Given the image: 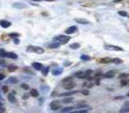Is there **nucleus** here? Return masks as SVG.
Here are the masks:
<instances>
[{
	"label": "nucleus",
	"mask_w": 129,
	"mask_h": 113,
	"mask_svg": "<svg viewBox=\"0 0 129 113\" xmlns=\"http://www.w3.org/2000/svg\"><path fill=\"white\" fill-rule=\"evenodd\" d=\"M62 85H63V88L65 90H67V91L72 90L76 86V84L73 81V78L72 77H67V78L63 79L62 80Z\"/></svg>",
	"instance_id": "1"
},
{
	"label": "nucleus",
	"mask_w": 129,
	"mask_h": 113,
	"mask_svg": "<svg viewBox=\"0 0 129 113\" xmlns=\"http://www.w3.org/2000/svg\"><path fill=\"white\" fill-rule=\"evenodd\" d=\"M26 50L28 51V52H32V53H36V54H39V55H42V54H44L45 53V51H44V49L43 48H41V47H38V46H28L27 48H26Z\"/></svg>",
	"instance_id": "2"
},
{
	"label": "nucleus",
	"mask_w": 129,
	"mask_h": 113,
	"mask_svg": "<svg viewBox=\"0 0 129 113\" xmlns=\"http://www.w3.org/2000/svg\"><path fill=\"white\" fill-rule=\"evenodd\" d=\"M69 40H70V36H67V35H58V36L54 37V41H57L59 44L60 43L66 44V43H68Z\"/></svg>",
	"instance_id": "3"
},
{
	"label": "nucleus",
	"mask_w": 129,
	"mask_h": 113,
	"mask_svg": "<svg viewBox=\"0 0 129 113\" xmlns=\"http://www.w3.org/2000/svg\"><path fill=\"white\" fill-rule=\"evenodd\" d=\"M60 102L59 101H52L51 103H50V107L52 110H57L60 108Z\"/></svg>",
	"instance_id": "4"
},
{
	"label": "nucleus",
	"mask_w": 129,
	"mask_h": 113,
	"mask_svg": "<svg viewBox=\"0 0 129 113\" xmlns=\"http://www.w3.org/2000/svg\"><path fill=\"white\" fill-rule=\"evenodd\" d=\"M104 48L106 50H109V51H117V52H122L123 51L122 48L118 47V46H113V45H105Z\"/></svg>",
	"instance_id": "5"
},
{
	"label": "nucleus",
	"mask_w": 129,
	"mask_h": 113,
	"mask_svg": "<svg viewBox=\"0 0 129 113\" xmlns=\"http://www.w3.org/2000/svg\"><path fill=\"white\" fill-rule=\"evenodd\" d=\"M12 7L16 8V9H25L27 7V5L24 3H21V2H16V3H13Z\"/></svg>",
	"instance_id": "6"
},
{
	"label": "nucleus",
	"mask_w": 129,
	"mask_h": 113,
	"mask_svg": "<svg viewBox=\"0 0 129 113\" xmlns=\"http://www.w3.org/2000/svg\"><path fill=\"white\" fill-rule=\"evenodd\" d=\"M11 24L12 23L10 22L6 21V20H0V26L3 27V28H8V27L11 26Z\"/></svg>",
	"instance_id": "7"
},
{
	"label": "nucleus",
	"mask_w": 129,
	"mask_h": 113,
	"mask_svg": "<svg viewBox=\"0 0 129 113\" xmlns=\"http://www.w3.org/2000/svg\"><path fill=\"white\" fill-rule=\"evenodd\" d=\"M77 26H75V25H73V26H70V27H68L67 29L65 30V32L67 33V34H72V33H74L75 31H77Z\"/></svg>",
	"instance_id": "8"
},
{
	"label": "nucleus",
	"mask_w": 129,
	"mask_h": 113,
	"mask_svg": "<svg viewBox=\"0 0 129 113\" xmlns=\"http://www.w3.org/2000/svg\"><path fill=\"white\" fill-rule=\"evenodd\" d=\"M77 93H78V91H76V90H74V91H68L66 93L60 94V96H73V95H75Z\"/></svg>",
	"instance_id": "9"
},
{
	"label": "nucleus",
	"mask_w": 129,
	"mask_h": 113,
	"mask_svg": "<svg viewBox=\"0 0 129 113\" xmlns=\"http://www.w3.org/2000/svg\"><path fill=\"white\" fill-rule=\"evenodd\" d=\"M62 68H59V67H57V68H54V69H52V75H54V76H58V75H60L61 73H62Z\"/></svg>",
	"instance_id": "10"
},
{
	"label": "nucleus",
	"mask_w": 129,
	"mask_h": 113,
	"mask_svg": "<svg viewBox=\"0 0 129 113\" xmlns=\"http://www.w3.org/2000/svg\"><path fill=\"white\" fill-rule=\"evenodd\" d=\"M6 56L9 59H12V60H18V55L15 54V53H13V52H9L6 54Z\"/></svg>",
	"instance_id": "11"
},
{
	"label": "nucleus",
	"mask_w": 129,
	"mask_h": 113,
	"mask_svg": "<svg viewBox=\"0 0 129 113\" xmlns=\"http://www.w3.org/2000/svg\"><path fill=\"white\" fill-rule=\"evenodd\" d=\"M32 66L36 70H42V68H43V64L40 63V62H33L32 63Z\"/></svg>",
	"instance_id": "12"
},
{
	"label": "nucleus",
	"mask_w": 129,
	"mask_h": 113,
	"mask_svg": "<svg viewBox=\"0 0 129 113\" xmlns=\"http://www.w3.org/2000/svg\"><path fill=\"white\" fill-rule=\"evenodd\" d=\"M114 76V70H110V71H107L105 74H104V77L105 78H113Z\"/></svg>",
	"instance_id": "13"
},
{
	"label": "nucleus",
	"mask_w": 129,
	"mask_h": 113,
	"mask_svg": "<svg viewBox=\"0 0 129 113\" xmlns=\"http://www.w3.org/2000/svg\"><path fill=\"white\" fill-rule=\"evenodd\" d=\"M18 82H19L18 81V78L17 77H14V76L8 78V80H7V83H10V84H17Z\"/></svg>",
	"instance_id": "14"
},
{
	"label": "nucleus",
	"mask_w": 129,
	"mask_h": 113,
	"mask_svg": "<svg viewBox=\"0 0 129 113\" xmlns=\"http://www.w3.org/2000/svg\"><path fill=\"white\" fill-rule=\"evenodd\" d=\"M29 94H30V96H33V97H37V96H39V93H38V91H37L36 89H32V90H30Z\"/></svg>",
	"instance_id": "15"
},
{
	"label": "nucleus",
	"mask_w": 129,
	"mask_h": 113,
	"mask_svg": "<svg viewBox=\"0 0 129 113\" xmlns=\"http://www.w3.org/2000/svg\"><path fill=\"white\" fill-rule=\"evenodd\" d=\"M8 101L10 102H12V103L16 102V97H15V96H14V94H9L8 95Z\"/></svg>",
	"instance_id": "16"
},
{
	"label": "nucleus",
	"mask_w": 129,
	"mask_h": 113,
	"mask_svg": "<svg viewBox=\"0 0 129 113\" xmlns=\"http://www.w3.org/2000/svg\"><path fill=\"white\" fill-rule=\"evenodd\" d=\"M77 23H82V24H88L89 23V22L88 21H87V20H83V19H76L75 20Z\"/></svg>",
	"instance_id": "17"
},
{
	"label": "nucleus",
	"mask_w": 129,
	"mask_h": 113,
	"mask_svg": "<svg viewBox=\"0 0 129 113\" xmlns=\"http://www.w3.org/2000/svg\"><path fill=\"white\" fill-rule=\"evenodd\" d=\"M75 76L76 77H78V78H85L87 76H85V73L84 72H83V71H80V72H77V73H75Z\"/></svg>",
	"instance_id": "18"
},
{
	"label": "nucleus",
	"mask_w": 129,
	"mask_h": 113,
	"mask_svg": "<svg viewBox=\"0 0 129 113\" xmlns=\"http://www.w3.org/2000/svg\"><path fill=\"white\" fill-rule=\"evenodd\" d=\"M81 60H82V61H84V62H88V61H90V60H91V58H90L89 56L83 55V56H81Z\"/></svg>",
	"instance_id": "19"
},
{
	"label": "nucleus",
	"mask_w": 129,
	"mask_h": 113,
	"mask_svg": "<svg viewBox=\"0 0 129 113\" xmlns=\"http://www.w3.org/2000/svg\"><path fill=\"white\" fill-rule=\"evenodd\" d=\"M49 70H50V67H49V66H46L45 68H42L43 75H44V76H47V75H48V73H49Z\"/></svg>",
	"instance_id": "20"
},
{
	"label": "nucleus",
	"mask_w": 129,
	"mask_h": 113,
	"mask_svg": "<svg viewBox=\"0 0 129 113\" xmlns=\"http://www.w3.org/2000/svg\"><path fill=\"white\" fill-rule=\"evenodd\" d=\"M7 68H8V70H9L10 72H13V71H15V70H17L18 67H17L16 65H14V64H11V65H9Z\"/></svg>",
	"instance_id": "21"
},
{
	"label": "nucleus",
	"mask_w": 129,
	"mask_h": 113,
	"mask_svg": "<svg viewBox=\"0 0 129 113\" xmlns=\"http://www.w3.org/2000/svg\"><path fill=\"white\" fill-rule=\"evenodd\" d=\"M100 62H102V63H109V62H112V59H110V58H104L102 60H100Z\"/></svg>",
	"instance_id": "22"
},
{
	"label": "nucleus",
	"mask_w": 129,
	"mask_h": 113,
	"mask_svg": "<svg viewBox=\"0 0 129 113\" xmlns=\"http://www.w3.org/2000/svg\"><path fill=\"white\" fill-rule=\"evenodd\" d=\"M59 43L58 42H53V43H51V44H49V47L50 48H57V47H59Z\"/></svg>",
	"instance_id": "23"
},
{
	"label": "nucleus",
	"mask_w": 129,
	"mask_h": 113,
	"mask_svg": "<svg viewBox=\"0 0 129 113\" xmlns=\"http://www.w3.org/2000/svg\"><path fill=\"white\" fill-rule=\"evenodd\" d=\"M80 47H81V45H80L79 43H74V44H71V45H70V48H71V49H75V50H76V49H79Z\"/></svg>",
	"instance_id": "24"
},
{
	"label": "nucleus",
	"mask_w": 129,
	"mask_h": 113,
	"mask_svg": "<svg viewBox=\"0 0 129 113\" xmlns=\"http://www.w3.org/2000/svg\"><path fill=\"white\" fill-rule=\"evenodd\" d=\"M72 109H73V107H65V108L61 109V113H67V112H70Z\"/></svg>",
	"instance_id": "25"
},
{
	"label": "nucleus",
	"mask_w": 129,
	"mask_h": 113,
	"mask_svg": "<svg viewBox=\"0 0 129 113\" xmlns=\"http://www.w3.org/2000/svg\"><path fill=\"white\" fill-rule=\"evenodd\" d=\"M6 51L4 49H0V56L1 58H6Z\"/></svg>",
	"instance_id": "26"
},
{
	"label": "nucleus",
	"mask_w": 129,
	"mask_h": 113,
	"mask_svg": "<svg viewBox=\"0 0 129 113\" xmlns=\"http://www.w3.org/2000/svg\"><path fill=\"white\" fill-rule=\"evenodd\" d=\"M112 62H114V63H121L122 61L119 60V59H112Z\"/></svg>",
	"instance_id": "27"
},
{
	"label": "nucleus",
	"mask_w": 129,
	"mask_h": 113,
	"mask_svg": "<svg viewBox=\"0 0 129 113\" xmlns=\"http://www.w3.org/2000/svg\"><path fill=\"white\" fill-rule=\"evenodd\" d=\"M21 87L23 90H29V86H28V85H26L25 83H22Z\"/></svg>",
	"instance_id": "28"
},
{
	"label": "nucleus",
	"mask_w": 129,
	"mask_h": 113,
	"mask_svg": "<svg viewBox=\"0 0 129 113\" xmlns=\"http://www.w3.org/2000/svg\"><path fill=\"white\" fill-rule=\"evenodd\" d=\"M9 36H10V37H12V38H17V37H19V36H20V34L15 32V33H10V34H9Z\"/></svg>",
	"instance_id": "29"
},
{
	"label": "nucleus",
	"mask_w": 129,
	"mask_h": 113,
	"mask_svg": "<svg viewBox=\"0 0 129 113\" xmlns=\"http://www.w3.org/2000/svg\"><path fill=\"white\" fill-rule=\"evenodd\" d=\"M73 102V98H72V97L64 98V100H63V102H65V103H67V102Z\"/></svg>",
	"instance_id": "30"
},
{
	"label": "nucleus",
	"mask_w": 129,
	"mask_h": 113,
	"mask_svg": "<svg viewBox=\"0 0 129 113\" xmlns=\"http://www.w3.org/2000/svg\"><path fill=\"white\" fill-rule=\"evenodd\" d=\"M120 85H121V86H126V85H128V82H127V80H124V79H122V80H121V82H120Z\"/></svg>",
	"instance_id": "31"
},
{
	"label": "nucleus",
	"mask_w": 129,
	"mask_h": 113,
	"mask_svg": "<svg viewBox=\"0 0 129 113\" xmlns=\"http://www.w3.org/2000/svg\"><path fill=\"white\" fill-rule=\"evenodd\" d=\"M119 14L120 16H122V17H126V16H127L126 12H124V11H119Z\"/></svg>",
	"instance_id": "32"
},
{
	"label": "nucleus",
	"mask_w": 129,
	"mask_h": 113,
	"mask_svg": "<svg viewBox=\"0 0 129 113\" xmlns=\"http://www.w3.org/2000/svg\"><path fill=\"white\" fill-rule=\"evenodd\" d=\"M0 65H1V66H6V62L3 61V60H0Z\"/></svg>",
	"instance_id": "33"
},
{
	"label": "nucleus",
	"mask_w": 129,
	"mask_h": 113,
	"mask_svg": "<svg viewBox=\"0 0 129 113\" xmlns=\"http://www.w3.org/2000/svg\"><path fill=\"white\" fill-rule=\"evenodd\" d=\"M2 89H3V92H4V93H7V92H8V87H7V86H3Z\"/></svg>",
	"instance_id": "34"
},
{
	"label": "nucleus",
	"mask_w": 129,
	"mask_h": 113,
	"mask_svg": "<svg viewBox=\"0 0 129 113\" xmlns=\"http://www.w3.org/2000/svg\"><path fill=\"white\" fill-rule=\"evenodd\" d=\"M121 111H122V112H129V107H128V108H125V109H122Z\"/></svg>",
	"instance_id": "35"
},
{
	"label": "nucleus",
	"mask_w": 129,
	"mask_h": 113,
	"mask_svg": "<svg viewBox=\"0 0 129 113\" xmlns=\"http://www.w3.org/2000/svg\"><path fill=\"white\" fill-rule=\"evenodd\" d=\"M5 78V75H3V74H0V80H3Z\"/></svg>",
	"instance_id": "36"
},
{
	"label": "nucleus",
	"mask_w": 129,
	"mask_h": 113,
	"mask_svg": "<svg viewBox=\"0 0 129 113\" xmlns=\"http://www.w3.org/2000/svg\"><path fill=\"white\" fill-rule=\"evenodd\" d=\"M67 64H68V65H70V64H71V62H64V65H67Z\"/></svg>",
	"instance_id": "37"
},
{
	"label": "nucleus",
	"mask_w": 129,
	"mask_h": 113,
	"mask_svg": "<svg viewBox=\"0 0 129 113\" xmlns=\"http://www.w3.org/2000/svg\"><path fill=\"white\" fill-rule=\"evenodd\" d=\"M83 94H84V95H88V91H83Z\"/></svg>",
	"instance_id": "38"
},
{
	"label": "nucleus",
	"mask_w": 129,
	"mask_h": 113,
	"mask_svg": "<svg viewBox=\"0 0 129 113\" xmlns=\"http://www.w3.org/2000/svg\"><path fill=\"white\" fill-rule=\"evenodd\" d=\"M15 42H16V44H19V40L18 39H15Z\"/></svg>",
	"instance_id": "39"
},
{
	"label": "nucleus",
	"mask_w": 129,
	"mask_h": 113,
	"mask_svg": "<svg viewBox=\"0 0 129 113\" xmlns=\"http://www.w3.org/2000/svg\"><path fill=\"white\" fill-rule=\"evenodd\" d=\"M0 107H3V104H2V102H0Z\"/></svg>",
	"instance_id": "40"
},
{
	"label": "nucleus",
	"mask_w": 129,
	"mask_h": 113,
	"mask_svg": "<svg viewBox=\"0 0 129 113\" xmlns=\"http://www.w3.org/2000/svg\"><path fill=\"white\" fill-rule=\"evenodd\" d=\"M45 1H54V0H45Z\"/></svg>",
	"instance_id": "41"
},
{
	"label": "nucleus",
	"mask_w": 129,
	"mask_h": 113,
	"mask_svg": "<svg viewBox=\"0 0 129 113\" xmlns=\"http://www.w3.org/2000/svg\"><path fill=\"white\" fill-rule=\"evenodd\" d=\"M127 82H128V85H129V80H127Z\"/></svg>",
	"instance_id": "42"
},
{
	"label": "nucleus",
	"mask_w": 129,
	"mask_h": 113,
	"mask_svg": "<svg viewBox=\"0 0 129 113\" xmlns=\"http://www.w3.org/2000/svg\"><path fill=\"white\" fill-rule=\"evenodd\" d=\"M127 96H129V93H128V94H127Z\"/></svg>",
	"instance_id": "43"
},
{
	"label": "nucleus",
	"mask_w": 129,
	"mask_h": 113,
	"mask_svg": "<svg viewBox=\"0 0 129 113\" xmlns=\"http://www.w3.org/2000/svg\"><path fill=\"white\" fill-rule=\"evenodd\" d=\"M0 113H3V112H1V111H0Z\"/></svg>",
	"instance_id": "44"
}]
</instances>
